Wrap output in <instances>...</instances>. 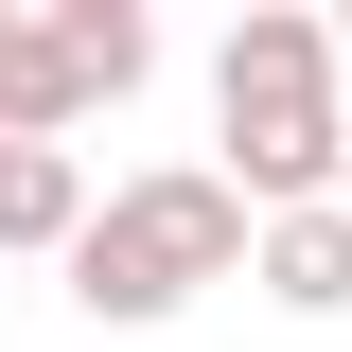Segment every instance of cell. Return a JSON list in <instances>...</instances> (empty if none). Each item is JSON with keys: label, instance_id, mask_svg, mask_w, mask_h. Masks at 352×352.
<instances>
[{"label": "cell", "instance_id": "6da1fadb", "mask_svg": "<svg viewBox=\"0 0 352 352\" xmlns=\"http://www.w3.org/2000/svg\"><path fill=\"white\" fill-rule=\"evenodd\" d=\"M212 176L247 194V229L264 212H335L352 194V106H335V18H300V0H247L229 18V53H212Z\"/></svg>", "mask_w": 352, "mask_h": 352}, {"label": "cell", "instance_id": "7a4b0ae2", "mask_svg": "<svg viewBox=\"0 0 352 352\" xmlns=\"http://www.w3.org/2000/svg\"><path fill=\"white\" fill-rule=\"evenodd\" d=\"M194 282H247V194H229L212 159L106 176V212H88V247H71V300L106 317V335H159Z\"/></svg>", "mask_w": 352, "mask_h": 352}, {"label": "cell", "instance_id": "3957f363", "mask_svg": "<svg viewBox=\"0 0 352 352\" xmlns=\"http://www.w3.org/2000/svg\"><path fill=\"white\" fill-rule=\"evenodd\" d=\"M88 212H106V194H88V141H0V247L18 264H71Z\"/></svg>", "mask_w": 352, "mask_h": 352}, {"label": "cell", "instance_id": "277c9868", "mask_svg": "<svg viewBox=\"0 0 352 352\" xmlns=\"http://www.w3.org/2000/svg\"><path fill=\"white\" fill-rule=\"evenodd\" d=\"M247 282L282 317H352V194H335V212H264L247 229Z\"/></svg>", "mask_w": 352, "mask_h": 352}, {"label": "cell", "instance_id": "5b68a950", "mask_svg": "<svg viewBox=\"0 0 352 352\" xmlns=\"http://www.w3.org/2000/svg\"><path fill=\"white\" fill-rule=\"evenodd\" d=\"M71 124H88V88L53 53V0H0V141H71Z\"/></svg>", "mask_w": 352, "mask_h": 352}, {"label": "cell", "instance_id": "8992f818", "mask_svg": "<svg viewBox=\"0 0 352 352\" xmlns=\"http://www.w3.org/2000/svg\"><path fill=\"white\" fill-rule=\"evenodd\" d=\"M53 53H71L88 106H124V88L159 71V18H141V0H53Z\"/></svg>", "mask_w": 352, "mask_h": 352}, {"label": "cell", "instance_id": "52a82bcc", "mask_svg": "<svg viewBox=\"0 0 352 352\" xmlns=\"http://www.w3.org/2000/svg\"><path fill=\"white\" fill-rule=\"evenodd\" d=\"M335 71H352V18H335Z\"/></svg>", "mask_w": 352, "mask_h": 352}]
</instances>
